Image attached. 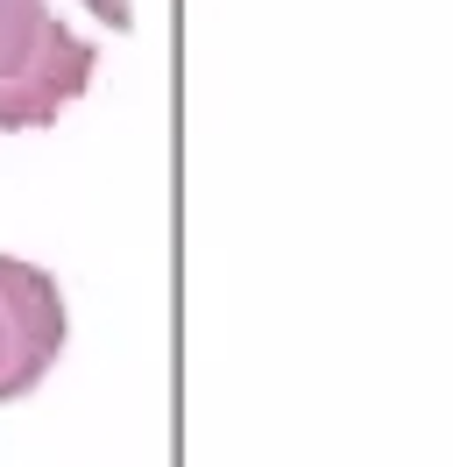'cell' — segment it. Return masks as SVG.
Wrapping results in <instances>:
<instances>
[{
    "mask_svg": "<svg viewBox=\"0 0 453 467\" xmlns=\"http://www.w3.org/2000/svg\"><path fill=\"white\" fill-rule=\"evenodd\" d=\"M64 333H71V312H64L57 276L22 255H0V404L28 397L50 376Z\"/></svg>",
    "mask_w": 453,
    "mask_h": 467,
    "instance_id": "obj_2",
    "label": "cell"
},
{
    "mask_svg": "<svg viewBox=\"0 0 453 467\" xmlns=\"http://www.w3.org/2000/svg\"><path fill=\"white\" fill-rule=\"evenodd\" d=\"M85 7H92L107 29H135V0H85Z\"/></svg>",
    "mask_w": 453,
    "mask_h": 467,
    "instance_id": "obj_3",
    "label": "cell"
},
{
    "mask_svg": "<svg viewBox=\"0 0 453 467\" xmlns=\"http://www.w3.org/2000/svg\"><path fill=\"white\" fill-rule=\"evenodd\" d=\"M100 71V50L50 15V0H0V128H50Z\"/></svg>",
    "mask_w": 453,
    "mask_h": 467,
    "instance_id": "obj_1",
    "label": "cell"
}]
</instances>
